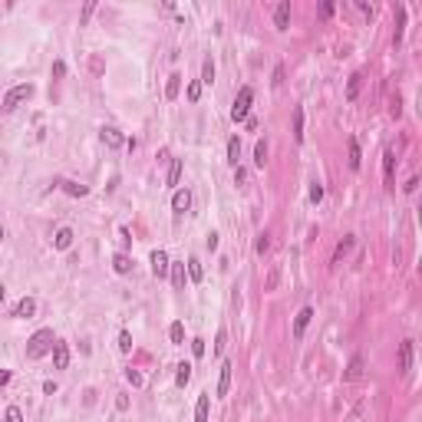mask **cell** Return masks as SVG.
<instances>
[{"label":"cell","instance_id":"f35d334b","mask_svg":"<svg viewBox=\"0 0 422 422\" xmlns=\"http://www.w3.org/2000/svg\"><path fill=\"white\" fill-rule=\"evenodd\" d=\"M126 379L132 382V386H142V382H145V379H142V373H139V369H126Z\"/></svg>","mask_w":422,"mask_h":422},{"label":"cell","instance_id":"7c38bea8","mask_svg":"<svg viewBox=\"0 0 422 422\" xmlns=\"http://www.w3.org/2000/svg\"><path fill=\"white\" fill-rule=\"evenodd\" d=\"M99 136H103V142L109 145V149H119V145H126V139H122V132H119V129H112V126H106L103 132H99Z\"/></svg>","mask_w":422,"mask_h":422},{"label":"cell","instance_id":"ee69618b","mask_svg":"<svg viewBox=\"0 0 422 422\" xmlns=\"http://www.w3.org/2000/svg\"><path fill=\"white\" fill-rule=\"evenodd\" d=\"M93 10H96V4H93V0H89V4H86V7H83V24H86V20H89V17H93Z\"/></svg>","mask_w":422,"mask_h":422},{"label":"cell","instance_id":"d4e9b609","mask_svg":"<svg viewBox=\"0 0 422 422\" xmlns=\"http://www.w3.org/2000/svg\"><path fill=\"white\" fill-rule=\"evenodd\" d=\"M168 336H172L175 346H182V343H185V323H182V320H175V323L168 327Z\"/></svg>","mask_w":422,"mask_h":422},{"label":"cell","instance_id":"74e56055","mask_svg":"<svg viewBox=\"0 0 422 422\" xmlns=\"http://www.w3.org/2000/svg\"><path fill=\"white\" fill-rule=\"evenodd\" d=\"M224 343H228V330H218V340H215V353H218V356L224 353Z\"/></svg>","mask_w":422,"mask_h":422},{"label":"cell","instance_id":"3957f363","mask_svg":"<svg viewBox=\"0 0 422 422\" xmlns=\"http://www.w3.org/2000/svg\"><path fill=\"white\" fill-rule=\"evenodd\" d=\"M33 93H37V89H33V83H20V86H14L7 96H4V112H14L17 106H20V103H27V99H30Z\"/></svg>","mask_w":422,"mask_h":422},{"label":"cell","instance_id":"ba28073f","mask_svg":"<svg viewBox=\"0 0 422 422\" xmlns=\"http://www.w3.org/2000/svg\"><path fill=\"white\" fill-rule=\"evenodd\" d=\"M274 27L277 30H287L290 27V0H280L277 10H274Z\"/></svg>","mask_w":422,"mask_h":422},{"label":"cell","instance_id":"9c48e42d","mask_svg":"<svg viewBox=\"0 0 422 422\" xmlns=\"http://www.w3.org/2000/svg\"><path fill=\"white\" fill-rule=\"evenodd\" d=\"M412 369V340L399 343V373H409Z\"/></svg>","mask_w":422,"mask_h":422},{"label":"cell","instance_id":"f1b7e54d","mask_svg":"<svg viewBox=\"0 0 422 422\" xmlns=\"http://www.w3.org/2000/svg\"><path fill=\"white\" fill-rule=\"evenodd\" d=\"M363 165V155H359V145H356V139H350V168L356 172V168Z\"/></svg>","mask_w":422,"mask_h":422},{"label":"cell","instance_id":"cb8c5ba5","mask_svg":"<svg viewBox=\"0 0 422 422\" xmlns=\"http://www.w3.org/2000/svg\"><path fill=\"white\" fill-rule=\"evenodd\" d=\"M254 165L257 168L267 165V142H264V139H257V145H254Z\"/></svg>","mask_w":422,"mask_h":422},{"label":"cell","instance_id":"4316f807","mask_svg":"<svg viewBox=\"0 0 422 422\" xmlns=\"http://www.w3.org/2000/svg\"><path fill=\"white\" fill-rule=\"evenodd\" d=\"M188 277L195 280V284L205 277V271H201V261H198V257H188Z\"/></svg>","mask_w":422,"mask_h":422},{"label":"cell","instance_id":"8992f818","mask_svg":"<svg viewBox=\"0 0 422 422\" xmlns=\"http://www.w3.org/2000/svg\"><path fill=\"white\" fill-rule=\"evenodd\" d=\"M172 208H175V215H185L191 208V191L188 188H175V195H172Z\"/></svg>","mask_w":422,"mask_h":422},{"label":"cell","instance_id":"7a4b0ae2","mask_svg":"<svg viewBox=\"0 0 422 422\" xmlns=\"http://www.w3.org/2000/svg\"><path fill=\"white\" fill-rule=\"evenodd\" d=\"M251 103H254V89H251V86H241L238 96H234V106H231V119L234 122H244L247 112H251Z\"/></svg>","mask_w":422,"mask_h":422},{"label":"cell","instance_id":"60d3db41","mask_svg":"<svg viewBox=\"0 0 422 422\" xmlns=\"http://www.w3.org/2000/svg\"><path fill=\"white\" fill-rule=\"evenodd\" d=\"M274 86H280V83H284V66H274Z\"/></svg>","mask_w":422,"mask_h":422},{"label":"cell","instance_id":"1f68e13d","mask_svg":"<svg viewBox=\"0 0 422 422\" xmlns=\"http://www.w3.org/2000/svg\"><path fill=\"white\" fill-rule=\"evenodd\" d=\"M254 251H257V254H267V251H271V234H267V231H264V234H257Z\"/></svg>","mask_w":422,"mask_h":422},{"label":"cell","instance_id":"d6a6232c","mask_svg":"<svg viewBox=\"0 0 422 422\" xmlns=\"http://www.w3.org/2000/svg\"><path fill=\"white\" fill-rule=\"evenodd\" d=\"M119 353H132V333H129V330L119 333Z\"/></svg>","mask_w":422,"mask_h":422},{"label":"cell","instance_id":"6da1fadb","mask_svg":"<svg viewBox=\"0 0 422 422\" xmlns=\"http://www.w3.org/2000/svg\"><path fill=\"white\" fill-rule=\"evenodd\" d=\"M53 343H56L53 330H37V333L27 340V359H40V356H47V353L53 350Z\"/></svg>","mask_w":422,"mask_h":422},{"label":"cell","instance_id":"44dd1931","mask_svg":"<svg viewBox=\"0 0 422 422\" xmlns=\"http://www.w3.org/2000/svg\"><path fill=\"white\" fill-rule=\"evenodd\" d=\"M112 267H116V274H129V271H132V257H129V254H116V257H112Z\"/></svg>","mask_w":422,"mask_h":422},{"label":"cell","instance_id":"b9f144b4","mask_svg":"<svg viewBox=\"0 0 422 422\" xmlns=\"http://www.w3.org/2000/svg\"><path fill=\"white\" fill-rule=\"evenodd\" d=\"M244 178H247V172H244V168H234V185H244Z\"/></svg>","mask_w":422,"mask_h":422},{"label":"cell","instance_id":"681fc988","mask_svg":"<svg viewBox=\"0 0 422 422\" xmlns=\"http://www.w3.org/2000/svg\"><path fill=\"white\" fill-rule=\"evenodd\" d=\"M7 382H10V373H7V369H0V386H7Z\"/></svg>","mask_w":422,"mask_h":422},{"label":"cell","instance_id":"8fae6325","mask_svg":"<svg viewBox=\"0 0 422 422\" xmlns=\"http://www.w3.org/2000/svg\"><path fill=\"white\" fill-rule=\"evenodd\" d=\"M310 320H313V307H303V310L294 317V336H297V340L303 336V330H307V323H310Z\"/></svg>","mask_w":422,"mask_h":422},{"label":"cell","instance_id":"7402d4cb","mask_svg":"<svg viewBox=\"0 0 422 422\" xmlns=\"http://www.w3.org/2000/svg\"><path fill=\"white\" fill-rule=\"evenodd\" d=\"M168 271H172V284H175V290H185V264H172Z\"/></svg>","mask_w":422,"mask_h":422},{"label":"cell","instance_id":"4dcf8cb0","mask_svg":"<svg viewBox=\"0 0 422 422\" xmlns=\"http://www.w3.org/2000/svg\"><path fill=\"white\" fill-rule=\"evenodd\" d=\"M198 83H215V63H211V60L201 63V80Z\"/></svg>","mask_w":422,"mask_h":422},{"label":"cell","instance_id":"5b68a950","mask_svg":"<svg viewBox=\"0 0 422 422\" xmlns=\"http://www.w3.org/2000/svg\"><path fill=\"white\" fill-rule=\"evenodd\" d=\"M33 313H37V300H33V297H20L17 307H14V317L17 320H30Z\"/></svg>","mask_w":422,"mask_h":422},{"label":"cell","instance_id":"2e32d148","mask_svg":"<svg viewBox=\"0 0 422 422\" xmlns=\"http://www.w3.org/2000/svg\"><path fill=\"white\" fill-rule=\"evenodd\" d=\"M178 93H182V76H178V73H172V76H168V83H165V99L172 103V99H178Z\"/></svg>","mask_w":422,"mask_h":422},{"label":"cell","instance_id":"f907efd6","mask_svg":"<svg viewBox=\"0 0 422 422\" xmlns=\"http://www.w3.org/2000/svg\"><path fill=\"white\" fill-rule=\"evenodd\" d=\"M4 297H7V290H4V287H0V303H4Z\"/></svg>","mask_w":422,"mask_h":422},{"label":"cell","instance_id":"7dc6e473","mask_svg":"<svg viewBox=\"0 0 422 422\" xmlns=\"http://www.w3.org/2000/svg\"><path fill=\"white\" fill-rule=\"evenodd\" d=\"M116 409H119V412H126V409H129V396H119V399H116Z\"/></svg>","mask_w":422,"mask_h":422},{"label":"cell","instance_id":"7bdbcfd3","mask_svg":"<svg viewBox=\"0 0 422 422\" xmlns=\"http://www.w3.org/2000/svg\"><path fill=\"white\" fill-rule=\"evenodd\" d=\"M205 244H208V251H218V234L211 231V234H208V241H205Z\"/></svg>","mask_w":422,"mask_h":422},{"label":"cell","instance_id":"ab89813d","mask_svg":"<svg viewBox=\"0 0 422 422\" xmlns=\"http://www.w3.org/2000/svg\"><path fill=\"white\" fill-rule=\"evenodd\" d=\"M191 353H195V356H205V340H191Z\"/></svg>","mask_w":422,"mask_h":422},{"label":"cell","instance_id":"603a6c76","mask_svg":"<svg viewBox=\"0 0 422 422\" xmlns=\"http://www.w3.org/2000/svg\"><path fill=\"white\" fill-rule=\"evenodd\" d=\"M238 159H241V142H238V136H231L228 139V162L238 168Z\"/></svg>","mask_w":422,"mask_h":422},{"label":"cell","instance_id":"9a60e30c","mask_svg":"<svg viewBox=\"0 0 422 422\" xmlns=\"http://www.w3.org/2000/svg\"><path fill=\"white\" fill-rule=\"evenodd\" d=\"M60 188H63L66 195H70V198H86V195H89V188H86V185L70 182V178H66V182H60Z\"/></svg>","mask_w":422,"mask_h":422},{"label":"cell","instance_id":"4fadbf2b","mask_svg":"<svg viewBox=\"0 0 422 422\" xmlns=\"http://www.w3.org/2000/svg\"><path fill=\"white\" fill-rule=\"evenodd\" d=\"M73 238H76V234H73V228H60V231L53 234V247H56V251H66V247L73 244Z\"/></svg>","mask_w":422,"mask_h":422},{"label":"cell","instance_id":"5bb4252c","mask_svg":"<svg viewBox=\"0 0 422 422\" xmlns=\"http://www.w3.org/2000/svg\"><path fill=\"white\" fill-rule=\"evenodd\" d=\"M231 363H224V366H221V376H218V396H228V389H231Z\"/></svg>","mask_w":422,"mask_h":422},{"label":"cell","instance_id":"836d02e7","mask_svg":"<svg viewBox=\"0 0 422 422\" xmlns=\"http://www.w3.org/2000/svg\"><path fill=\"white\" fill-rule=\"evenodd\" d=\"M185 96H188V103H198V99H201V83L198 80L188 83V93H185Z\"/></svg>","mask_w":422,"mask_h":422},{"label":"cell","instance_id":"ffe728a7","mask_svg":"<svg viewBox=\"0 0 422 422\" xmlns=\"http://www.w3.org/2000/svg\"><path fill=\"white\" fill-rule=\"evenodd\" d=\"M294 139L303 142V106H294Z\"/></svg>","mask_w":422,"mask_h":422},{"label":"cell","instance_id":"f6af8a7d","mask_svg":"<svg viewBox=\"0 0 422 422\" xmlns=\"http://www.w3.org/2000/svg\"><path fill=\"white\" fill-rule=\"evenodd\" d=\"M63 73H66V63H63V60H56V63H53V76H63Z\"/></svg>","mask_w":422,"mask_h":422},{"label":"cell","instance_id":"d6986e66","mask_svg":"<svg viewBox=\"0 0 422 422\" xmlns=\"http://www.w3.org/2000/svg\"><path fill=\"white\" fill-rule=\"evenodd\" d=\"M359 86H363V73H353L350 83H346V99H350V103L359 96Z\"/></svg>","mask_w":422,"mask_h":422},{"label":"cell","instance_id":"8d00e7d4","mask_svg":"<svg viewBox=\"0 0 422 422\" xmlns=\"http://www.w3.org/2000/svg\"><path fill=\"white\" fill-rule=\"evenodd\" d=\"M277 280H280V271H277V267H271V274H267V280H264V290H274Z\"/></svg>","mask_w":422,"mask_h":422},{"label":"cell","instance_id":"52a82bcc","mask_svg":"<svg viewBox=\"0 0 422 422\" xmlns=\"http://www.w3.org/2000/svg\"><path fill=\"white\" fill-rule=\"evenodd\" d=\"M50 353H53V366H56V369H66V366H70V346H66V343L56 340Z\"/></svg>","mask_w":422,"mask_h":422},{"label":"cell","instance_id":"c3c4849f","mask_svg":"<svg viewBox=\"0 0 422 422\" xmlns=\"http://www.w3.org/2000/svg\"><path fill=\"white\" fill-rule=\"evenodd\" d=\"M43 392H47V396H53V392H56V382L47 379V382H43Z\"/></svg>","mask_w":422,"mask_h":422},{"label":"cell","instance_id":"484cf974","mask_svg":"<svg viewBox=\"0 0 422 422\" xmlns=\"http://www.w3.org/2000/svg\"><path fill=\"white\" fill-rule=\"evenodd\" d=\"M178 178H182V159H172V168H168V188H175Z\"/></svg>","mask_w":422,"mask_h":422},{"label":"cell","instance_id":"bcb514c9","mask_svg":"<svg viewBox=\"0 0 422 422\" xmlns=\"http://www.w3.org/2000/svg\"><path fill=\"white\" fill-rule=\"evenodd\" d=\"M402 188H406V195H412V191H415V188H419V178H409V182H406V185H402Z\"/></svg>","mask_w":422,"mask_h":422},{"label":"cell","instance_id":"e0dca14e","mask_svg":"<svg viewBox=\"0 0 422 422\" xmlns=\"http://www.w3.org/2000/svg\"><path fill=\"white\" fill-rule=\"evenodd\" d=\"M208 409H211V396L201 392V396H198V406H195V422H208Z\"/></svg>","mask_w":422,"mask_h":422},{"label":"cell","instance_id":"f546056e","mask_svg":"<svg viewBox=\"0 0 422 422\" xmlns=\"http://www.w3.org/2000/svg\"><path fill=\"white\" fill-rule=\"evenodd\" d=\"M188 379H191V363H178L175 382H178V386H188Z\"/></svg>","mask_w":422,"mask_h":422},{"label":"cell","instance_id":"83f0119b","mask_svg":"<svg viewBox=\"0 0 422 422\" xmlns=\"http://www.w3.org/2000/svg\"><path fill=\"white\" fill-rule=\"evenodd\" d=\"M359 376H363V356H353L350 369H346V379H359Z\"/></svg>","mask_w":422,"mask_h":422},{"label":"cell","instance_id":"ac0fdd59","mask_svg":"<svg viewBox=\"0 0 422 422\" xmlns=\"http://www.w3.org/2000/svg\"><path fill=\"white\" fill-rule=\"evenodd\" d=\"M350 251H353V234H346V238H343L340 244H336V251H333V264H340L343 257L350 254Z\"/></svg>","mask_w":422,"mask_h":422},{"label":"cell","instance_id":"816d5d0a","mask_svg":"<svg viewBox=\"0 0 422 422\" xmlns=\"http://www.w3.org/2000/svg\"><path fill=\"white\" fill-rule=\"evenodd\" d=\"M0 241H4V228H0Z\"/></svg>","mask_w":422,"mask_h":422},{"label":"cell","instance_id":"e575fe53","mask_svg":"<svg viewBox=\"0 0 422 422\" xmlns=\"http://www.w3.org/2000/svg\"><path fill=\"white\" fill-rule=\"evenodd\" d=\"M310 201H313V205L323 201V185H320V182H310Z\"/></svg>","mask_w":422,"mask_h":422},{"label":"cell","instance_id":"d590c367","mask_svg":"<svg viewBox=\"0 0 422 422\" xmlns=\"http://www.w3.org/2000/svg\"><path fill=\"white\" fill-rule=\"evenodd\" d=\"M4 422H24V412H20V406H10L7 412H4Z\"/></svg>","mask_w":422,"mask_h":422},{"label":"cell","instance_id":"277c9868","mask_svg":"<svg viewBox=\"0 0 422 422\" xmlns=\"http://www.w3.org/2000/svg\"><path fill=\"white\" fill-rule=\"evenodd\" d=\"M168 267H172V261H168V254L165 251H152V274H155V277H165L168 274Z\"/></svg>","mask_w":422,"mask_h":422},{"label":"cell","instance_id":"30bf717a","mask_svg":"<svg viewBox=\"0 0 422 422\" xmlns=\"http://www.w3.org/2000/svg\"><path fill=\"white\" fill-rule=\"evenodd\" d=\"M382 168H386V188H396V178H392V172H396V152L392 149L382 152Z\"/></svg>","mask_w":422,"mask_h":422}]
</instances>
